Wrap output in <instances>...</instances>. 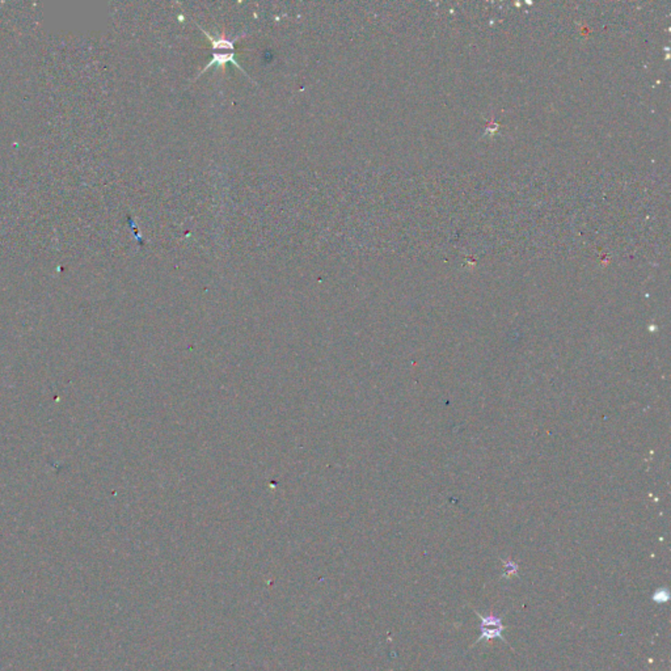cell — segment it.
I'll list each match as a JSON object with an SVG mask.
<instances>
[{
	"label": "cell",
	"instance_id": "obj_1",
	"mask_svg": "<svg viewBox=\"0 0 671 671\" xmlns=\"http://www.w3.org/2000/svg\"><path fill=\"white\" fill-rule=\"evenodd\" d=\"M476 615L480 617L481 620V635L479 636V639L476 640V643H480V641H489V640H493V639H500L501 641L506 643L505 637H503V629L506 628L503 624H502V620L500 617H496L493 615H489V616H486V615L479 614L477 611H475ZM473 644V645H475Z\"/></svg>",
	"mask_w": 671,
	"mask_h": 671
}]
</instances>
